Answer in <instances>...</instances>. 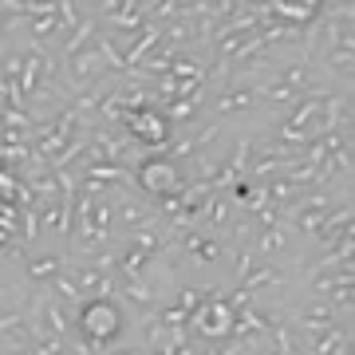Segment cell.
<instances>
[{
    "label": "cell",
    "mask_w": 355,
    "mask_h": 355,
    "mask_svg": "<svg viewBox=\"0 0 355 355\" xmlns=\"http://www.w3.org/2000/svg\"><path fill=\"white\" fill-rule=\"evenodd\" d=\"M79 324H83V331H87L91 340H111L114 331H119V312H114V304H107V300H95V304L83 308Z\"/></svg>",
    "instance_id": "1"
},
{
    "label": "cell",
    "mask_w": 355,
    "mask_h": 355,
    "mask_svg": "<svg viewBox=\"0 0 355 355\" xmlns=\"http://www.w3.org/2000/svg\"><path fill=\"white\" fill-rule=\"evenodd\" d=\"M142 186H146V190H154V193L170 190V186H174V170H170L166 162H150V170L142 174Z\"/></svg>",
    "instance_id": "2"
}]
</instances>
